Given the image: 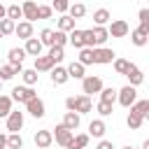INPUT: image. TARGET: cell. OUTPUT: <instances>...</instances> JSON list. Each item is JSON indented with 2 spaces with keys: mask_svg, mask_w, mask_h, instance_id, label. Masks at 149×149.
<instances>
[{
  "mask_svg": "<svg viewBox=\"0 0 149 149\" xmlns=\"http://www.w3.org/2000/svg\"><path fill=\"white\" fill-rule=\"evenodd\" d=\"M81 91H84V95H93V93H100L102 91V79L98 77V74H86L84 79H81Z\"/></svg>",
  "mask_w": 149,
  "mask_h": 149,
  "instance_id": "obj_1",
  "label": "cell"
},
{
  "mask_svg": "<svg viewBox=\"0 0 149 149\" xmlns=\"http://www.w3.org/2000/svg\"><path fill=\"white\" fill-rule=\"evenodd\" d=\"M9 98H12V100H16V102H23V105H26L28 100L37 98V93H35V88H33V86H14Z\"/></svg>",
  "mask_w": 149,
  "mask_h": 149,
  "instance_id": "obj_2",
  "label": "cell"
},
{
  "mask_svg": "<svg viewBox=\"0 0 149 149\" xmlns=\"http://www.w3.org/2000/svg\"><path fill=\"white\" fill-rule=\"evenodd\" d=\"M116 100H119L121 107H130V105L137 100V91H135V86H123L121 91H116Z\"/></svg>",
  "mask_w": 149,
  "mask_h": 149,
  "instance_id": "obj_3",
  "label": "cell"
},
{
  "mask_svg": "<svg viewBox=\"0 0 149 149\" xmlns=\"http://www.w3.org/2000/svg\"><path fill=\"white\" fill-rule=\"evenodd\" d=\"M128 33H130V26H128L123 19L112 21V23H109V28H107V35H109V37H126Z\"/></svg>",
  "mask_w": 149,
  "mask_h": 149,
  "instance_id": "obj_4",
  "label": "cell"
},
{
  "mask_svg": "<svg viewBox=\"0 0 149 149\" xmlns=\"http://www.w3.org/2000/svg\"><path fill=\"white\" fill-rule=\"evenodd\" d=\"M114 51L112 49H107V47H95L93 49V63H100V65H107V63H112L114 61Z\"/></svg>",
  "mask_w": 149,
  "mask_h": 149,
  "instance_id": "obj_5",
  "label": "cell"
},
{
  "mask_svg": "<svg viewBox=\"0 0 149 149\" xmlns=\"http://www.w3.org/2000/svg\"><path fill=\"white\" fill-rule=\"evenodd\" d=\"M130 42H133L135 47H144V44L149 42V28H142V26L133 28V30H130Z\"/></svg>",
  "mask_w": 149,
  "mask_h": 149,
  "instance_id": "obj_6",
  "label": "cell"
},
{
  "mask_svg": "<svg viewBox=\"0 0 149 149\" xmlns=\"http://www.w3.org/2000/svg\"><path fill=\"white\" fill-rule=\"evenodd\" d=\"M23 128V112H9L7 114V130L9 133H19Z\"/></svg>",
  "mask_w": 149,
  "mask_h": 149,
  "instance_id": "obj_7",
  "label": "cell"
},
{
  "mask_svg": "<svg viewBox=\"0 0 149 149\" xmlns=\"http://www.w3.org/2000/svg\"><path fill=\"white\" fill-rule=\"evenodd\" d=\"M51 135H54L56 144H61V147H68V144H70V140H72V130H68L63 123H58V126H56V130H54Z\"/></svg>",
  "mask_w": 149,
  "mask_h": 149,
  "instance_id": "obj_8",
  "label": "cell"
},
{
  "mask_svg": "<svg viewBox=\"0 0 149 149\" xmlns=\"http://www.w3.org/2000/svg\"><path fill=\"white\" fill-rule=\"evenodd\" d=\"M26 112L30 114V116H35V119H42L47 112H44V102L40 100V98H33V100H28L26 102Z\"/></svg>",
  "mask_w": 149,
  "mask_h": 149,
  "instance_id": "obj_9",
  "label": "cell"
},
{
  "mask_svg": "<svg viewBox=\"0 0 149 149\" xmlns=\"http://www.w3.org/2000/svg\"><path fill=\"white\" fill-rule=\"evenodd\" d=\"M123 74H126V77H128V81H130L128 86H140V84H142V79H144V74H142V70H140L137 65H133V63L128 65V70H126Z\"/></svg>",
  "mask_w": 149,
  "mask_h": 149,
  "instance_id": "obj_10",
  "label": "cell"
},
{
  "mask_svg": "<svg viewBox=\"0 0 149 149\" xmlns=\"http://www.w3.org/2000/svg\"><path fill=\"white\" fill-rule=\"evenodd\" d=\"M21 12H23V19H26L28 23L37 21V2H33V0H26V2L21 5Z\"/></svg>",
  "mask_w": 149,
  "mask_h": 149,
  "instance_id": "obj_11",
  "label": "cell"
},
{
  "mask_svg": "<svg viewBox=\"0 0 149 149\" xmlns=\"http://www.w3.org/2000/svg\"><path fill=\"white\" fill-rule=\"evenodd\" d=\"M74 98H77V100H74V112H77L79 116L93 109V102H91V98H88V95H74Z\"/></svg>",
  "mask_w": 149,
  "mask_h": 149,
  "instance_id": "obj_12",
  "label": "cell"
},
{
  "mask_svg": "<svg viewBox=\"0 0 149 149\" xmlns=\"http://www.w3.org/2000/svg\"><path fill=\"white\" fill-rule=\"evenodd\" d=\"M14 35H19L21 40H30V37H33V23L19 21V23L14 26Z\"/></svg>",
  "mask_w": 149,
  "mask_h": 149,
  "instance_id": "obj_13",
  "label": "cell"
},
{
  "mask_svg": "<svg viewBox=\"0 0 149 149\" xmlns=\"http://www.w3.org/2000/svg\"><path fill=\"white\" fill-rule=\"evenodd\" d=\"M23 51H26V56H40L42 54V42L37 40V37H30V40H26V47H23Z\"/></svg>",
  "mask_w": 149,
  "mask_h": 149,
  "instance_id": "obj_14",
  "label": "cell"
},
{
  "mask_svg": "<svg viewBox=\"0 0 149 149\" xmlns=\"http://www.w3.org/2000/svg\"><path fill=\"white\" fill-rule=\"evenodd\" d=\"M105 130H107V126H105L102 119H93V121L88 123V137H102Z\"/></svg>",
  "mask_w": 149,
  "mask_h": 149,
  "instance_id": "obj_15",
  "label": "cell"
},
{
  "mask_svg": "<svg viewBox=\"0 0 149 149\" xmlns=\"http://www.w3.org/2000/svg\"><path fill=\"white\" fill-rule=\"evenodd\" d=\"M51 142H54V135H51V130H37V133H35V144H37L40 149H47V147H51Z\"/></svg>",
  "mask_w": 149,
  "mask_h": 149,
  "instance_id": "obj_16",
  "label": "cell"
},
{
  "mask_svg": "<svg viewBox=\"0 0 149 149\" xmlns=\"http://www.w3.org/2000/svg\"><path fill=\"white\" fill-rule=\"evenodd\" d=\"M79 123H81V116H79L77 112H65V116H63V126H65L68 130H77Z\"/></svg>",
  "mask_w": 149,
  "mask_h": 149,
  "instance_id": "obj_17",
  "label": "cell"
},
{
  "mask_svg": "<svg viewBox=\"0 0 149 149\" xmlns=\"http://www.w3.org/2000/svg\"><path fill=\"white\" fill-rule=\"evenodd\" d=\"M91 33H93V42H95V47H102L105 42H107V28L105 26H93L91 28Z\"/></svg>",
  "mask_w": 149,
  "mask_h": 149,
  "instance_id": "obj_18",
  "label": "cell"
},
{
  "mask_svg": "<svg viewBox=\"0 0 149 149\" xmlns=\"http://www.w3.org/2000/svg\"><path fill=\"white\" fill-rule=\"evenodd\" d=\"M54 65H56V63H54L49 56H37V58H35V68H33V70H35V72H49Z\"/></svg>",
  "mask_w": 149,
  "mask_h": 149,
  "instance_id": "obj_19",
  "label": "cell"
},
{
  "mask_svg": "<svg viewBox=\"0 0 149 149\" xmlns=\"http://www.w3.org/2000/svg\"><path fill=\"white\" fill-rule=\"evenodd\" d=\"M49 72H51V81H54V84H58V86H61V84H65V81L70 79V77H68V70H65V68H61V65L51 68Z\"/></svg>",
  "mask_w": 149,
  "mask_h": 149,
  "instance_id": "obj_20",
  "label": "cell"
},
{
  "mask_svg": "<svg viewBox=\"0 0 149 149\" xmlns=\"http://www.w3.org/2000/svg\"><path fill=\"white\" fill-rule=\"evenodd\" d=\"M86 144H88V135L79 133V135H72V140H70V144L65 149H86Z\"/></svg>",
  "mask_w": 149,
  "mask_h": 149,
  "instance_id": "obj_21",
  "label": "cell"
},
{
  "mask_svg": "<svg viewBox=\"0 0 149 149\" xmlns=\"http://www.w3.org/2000/svg\"><path fill=\"white\" fill-rule=\"evenodd\" d=\"M68 12H70L68 16L74 19V21H77V19H84V16H86V5H84V2H74V5L68 7Z\"/></svg>",
  "mask_w": 149,
  "mask_h": 149,
  "instance_id": "obj_22",
  "label": "cell"
},
{
  "mask_svg": "<svg viewBox=\"0 0 149 149\" xmlns=\"http://www.w3.org/2000/svg\"><path fill=\"white\" fill-rule=\"evenodd\" d=\"M130 112H135V114H140L142 119H147V116H149V100H135V102L130 105Z\"/></svg>",
  "mask_w": 149,
  "mask_h": 149,
  "instance_id": "obj_23",
  "label": "cell"
},
{
  "mask_svg": "<svg viewBox=\"0 0 149 149\" xmlns=\"http://www.w3.org/2000/svg\"><path fill=\"white\" fill-rule=\"evenodd\" d=\"M5 19H12L14 23H16L19 19H23V12H21V5H19V2H14V5H9V7H7V14H5Z\"/></svg>",
  "mask_w": 149,
  "mask_h": 149,
  "instance_id": "obj_24",
  "label": "cell"
},
{
  "mask_svg": "<svg viewBox=\"0 0 149 149\" xmlns=\"http://www.w3.org/2000/svg\"><path fill=\"white\" fill-rule=\"evenodd\" d=\"M58 30H61V33L74 30V19H70L68 14H61V19H58Z\"/></svg>",
  "mask_w": 149,
  "mask_h": 149,
  "instance_id": "obj_25",
  "label": "cell"
},
{
  "mask_svg": "<svg viewBox=\"0 0 149 149\" xmlns=\"http://www.w3.org/2000/svg\"><path fill=\"white\" fill-rule=\"evenodd\" d=\"M65 70H68V77H74V79H84V77H86V74H84V65H81V63H70Z\"/></svg>",
  "mask_w": 149,
  "mask_h": 149,
  "instance_id": "obj_26",
  "label": "cell"
},
{
  "mask_svg": "<svg viewBox=\"0 0 149 149\" xmlns=\"http://www.w3.org/2000/svg\"><path fill=\"white\" fill-rule=\"evenodd\" d=\"M109 19H112V16H109L107 9H95V12H93V21H95V26H107Z\"/></svg>",
  "mask_w": 149,
  "mask_h": 149,
  "instance_id": "obj_27",
  "label": "cell"
},
{
  "mask_svg": "<svg viewBox=\"0 0 149 149\" xmlns=\"http://www.w3.org/2000/svg\"><path fill=\"white\" fill-rule=\"evenodd\" d=\"M68 40L72 42V47L74 49H84V37H81V30H70V35H68Z\"/></svg>",
  "mask_w": 149,
  "mask_h": 149,
  "instance_id": "obj_28",
  "label": "cell"
},
{
  "mask_svg": "<svg viewBox=\"0 0 149 149\" xmlns=\"http://www.w3.org/2000/svg\"><path fill=\"white\" fill-rule=\"evenodd\" d=\"M77 63H81L84 68H86V65H91V63H93V49H88V47L79 49V61H77Z\"/></svg>",
  "mask_w": 149,
  "mask_h": 149,
  "instance_id": "obj_29",
  "label": "cell"
},
{
  "mask_svg": "<svg viewBox=\"0 0 149 149\" xmlns=\"http://www.w3.org/2000/svg\"><path fill=\"white\" fill-rule=\"evenodd\" d=\"M21 77H23V84H26V86H35L40 74H37V72L30 68V70H23V72H21Z\"/></svg>",
  "mask_w": 149,
  "mask_h": 149,
  "instance_id": "obj_30",
  "label": "cell"
},
{
  "mask_svg": "<svg viewBox=\"0 0 149 149\" xmlns=\"http://www.w3.org/2000/svg\"><path fill=\"white\" fill-rule=\"evenodd\" d=\"M7 147H9V149H21V147H23V137H21L19 133H9V135H7Z\"/></svg>",
  "mask_w": 149,
  "mask_h": 149,
  "instance_id": "obj_31",
  "label": "cell"
},
{
  "mask_svg": "<svg viewBox=\"0 0 149 149\" xmlns=\"http://www.w3.org/2000/svg\"><path fill=\"white\" fill-rule=\"evenodd\" d=\"M9 112H12V98L0 93V116H5V119H7V114H9Z\"/></svg>",
  "mask_w": 149,
  "mask_h": 149,
  "instance_id": "obj_32",
  "label": "cell"
},
{
  "mask_svg": "<svg viewBox=\"0 0 149 149\" xmlns=\"http://www.w3.org/2000/svg\"><path fill=\"white\" fill-rule=\"evenodd\" d=\"M47 56H49L54 63H61V61L65 58V54H63V47H56V44H54V47H49V54H47Z\"/></svg>",
  "mask_w": 149,
  "mask_h": 149,
  "instance_id": "obj_33",
  "label": "cell"
},
{
  "mask_svg": "<svg viewBox=\"0 0 149 149\" xmlns=\"http://www.w3.org/2000/svg\"><path fill=\"white\" fill-rule=\"evenodd\" d=\"M100 100H102V102H112V105H114V100H116V91H114L112 86H107V88L102 86V91H100Z\"/></svg>",
  "mask_w": 149,
  "mask_h": 149,
  "instance_id": "obj_34",
  "label": "cell"
},
{
  "mask_svg": "<svg viewBox=\"0 0 149 149\" xmlns=\"http://www.w3.org/2000/svg\"><path fill=\"white\" fill-rule=\"evenodd\" d=\"M142 121H144V119H142L140 114H135V112H130V114H128V119H126V123H128V128H130V130H137V128L142 126Z\"/></svg>",
  "mask_w": 149,
  "mask_h": 149,
  "instance_id": "obj_35",
  "label": "cell"
},
{
  "mask_svg": "<svg viewBox=\"0 0 149 149\" xmlns=\"http://www.w3.org/2000/svg\"><path fill=\"white\" fill-rule=\"evenodd\" d=\"M40 42H42V47L47 44V47H54V30L51 28H44L42 33H40Z\"/></svg>",
  "mask_w": 149,
  "mask_h": 149,
  "instance_id": "obj_36",
  "label": "cell"
},
{
  "mask_svg": "<svg viewBox=\"0 0 149 149\" xmlns=\"http://www.w3.org/2000/svg\"><path fill=\"white\" fill-rule=\"evenodd\" d=\"M14 26H16V23H14L12 19H2V21H0V33L7 37V35H12V33H14Z\"/></svg>",
  "mask_w": 149,
  "mask_h": 149,
  "instance_id": "obj_37",
  "label": "cell"
},
{
  "mask_svg": "<svg viewBox=\"0 0 149 149\" xmlns=\"http://www.w3.org/2000/svg\"><path fill=\"white\" fill-rule=\"evenodd\" d=\"M95 109H98V114H100V116H109V114L114 112V105H112V102H102V100H100Z\"/></svg>",
  "mask_w": 149,
  "mask_h": 149,
  "instance_id": "obj_38",
  "label": "cell"
},
{
  "mask_svg": "<svg viewBox=\"0 0 149 149\" xmlns=\"http://www.w3.org/2000/svg\"><path fill=\"white\" fill-rule=\"evenodd\" d=\"M128 65H130V61H126V58H114V70H116V74H123V72L128 70Z\"/></svg>",
  "mask_w": 149,
  "mask_h": 149,
  "instance_id": "obj_39",
  "label": "cell"
},
{
  "mask_svg": "<svg viewBox=\"0 0 149 149\" xmlns=\"http://www.w3.org/2000/svg\"><path fill=\"white\" fill-rule=\"evenodd\" d=\"M14 74H16V72H14L12 65H2V68H0V81H9Z\"/></svg>",
  "mask_w": 149,
  "mask_h": 149,
  "instance_id": "obj_40",
  "label": "cell"
},
{
  "mask_svg": "<svg viewBox=\"0 0 149 149\" xmlns=\"http://www.w3.org/2000/svg\"><path fill=\"white\" fill-rule=\"evenodd\" d=\"M68 7H70V0H54L51 2V9H56L58 14H65Z\"/></svg>",
  "mask_w": 149,
  "mask_h": 149,
  "instance_id": "obj_41",
  "label": "cell"
},
{
  "mask_svg": "<svg viewBox=\"0 0 149 149\" xmlns=\"http://www.w3.org/2000/svg\"><path fill=\"white\" fill-rule=\"evenodd\" d=\"M54 9L49 5H37V19H51Z\"/></svg>",
  "mask_w": 149,
  "mask_h": 149,
  "instance_id": "obj_42",
  "label": "cell"
},
{
  "mask_svg": "<svg viewBox=\"0 0 149 149\" xmlns=\"http://www.w3.org/2000/svg\"><path fill=\"white\" fill-rule=\"evenodd\" d=\"M54 44H56V47H65V44H68V33L54 30Z\"/></svg>",
  "mask_w": 149,
  "mask_h": 149,
  "instance_id": "obj_43",
  "label": "cell"
},
{
  "mask_svg": "<svg viewBox=\"0 0 149 149\" xmlns=\"http://www.w3.org/2000/svg\"><path fill=\"white\" fill-rule=\"evenodd\" d=\"M81 37H84V47L95 49V42H93V33H91V28H88V30H81Z\"/></svg>",
  "mask_w": 149,
  "mask_h": 149,
  "instance_id": "obj_44",
  "label": "cell"
},
{
  "mask_svg": "<svg viewBox=\"0 0 149 149\" xmlns=\"http://www.w3.org/2000/svg\"><path fill=\"white\" fill-rule=\"evenodd\" d=\"M140 26L142 28H149V9H140Z\"/></svg>",
  "mask_w": 149,
  "mask_h": 149,
  "instance_id": "obj_45",
  "label": "cell"
},
{
  "mask_svg": "<svg viewBox=\"0 0 149 149\" xmlns=\"http://www.w3.org/2000/svg\"><path fill=\"white\" fill-rule=\"evenodd\" d=\"M95 149H114V144H112L109 140H100V144H98Z\"/></svg>",
  "mask_w": 149,
  "mask_h": 149,
  "instance_id": "obj_46",
  "label": "cell"
},
{
  "mask_svg": "<svg viewBox=\"0 0 149 149\" xmlns=\"http://www.w3.org/2000/svg\"><path fill=\"white\" fill-rule=\"evenodd\" d=\"M0 149H7V135L0 133Z\"/></svg>",
  "mask_w": 149,
  "mask_h": 149,
  "instance_id": "obj_47",
  "label": "cell"
},
{
  "mask_svg": "<svg viewBox=\"0 0 149 149\" xmlns=\"http://www.w3.org/2000/svg\"><path fill=\"white\" fill-rule=\"evenodd\" d=\"M5 14H7V7H5V5H2V2H0V21H2V19H5Z\"/></svg>",
  "mask_w": 149,
  "mask_h": 149,
  "instance_id": "obj_48",
  "label": "cell"
},
{
  "mask_svg": "<svg viewBox=\"0 0 149 149\" xmlns=\"http://www.w3.org/2000/svg\"><path fill=\"white\" fill-rule=\"evenodd\" d=\"M121 149H133V147H121Z\"/></svg>",
  "mask_w": 149,
  "mask_h": 149,
  "instance_id": "obj_49",
  "label": "cell"
},
{
  "mask_svg": "<svg viewBox=\"0 0 149 149\" xmlns=\"http://www.w3.org/2000/svg\"><path fill=\"white\" fill-rule=\"evenodd\" d=\"M2 37H5V35H2V33H0V40H2Z\"/></svg>",
  "mask_w": 149,
  "mask_h": 149,
  "instance_id": "obj_50",
  "label": "cell"
},
{
  "mask_svg": "<svg viewBox=\"0 0 149 149\" xmlns=\"http://www.w3.org/2000/svg\"><path fill=\"white\" fill-rule=\"evenodd\" d=\"M0 88H2V81H0Z\"/></svg>",
  "mask_w": 149,
  "mask_h": 149,
  "instance_id": "obj_51",
  "label": "cell"
}]
</instances>
